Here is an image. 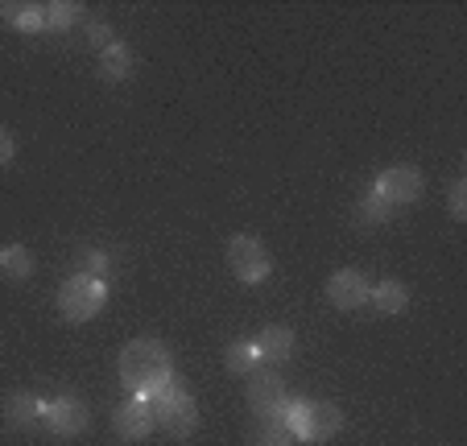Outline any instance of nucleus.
I'll return each mask as SVG.
<instances>
[{
    "label": "nucleus",
    "instance_id": "17",
    "mask_svg": "<svg viewBox=\"0 0 467 446\" xmlns=\"http://www.w3.org/2000/svg\"><path fill=\"white\" fill-rule=\"evenodd\" d=\"M129 70H132V54H129V46L112 42L108 50H99V75H104V79L120 83L124 75H129Z\"/></svg>",
    "mask_w": 467,
    "mask_h": 446
},
{
    "label": "nucleus",
    "instance_id": "12",
    "mask_svg": "<svg viewBox=\"0 0 467 446\" xmlns=\"http://www.w3.org/2000/svg\"><path fill=\"white\" fill-rule=\"evenodd\" d=\"M253 343H256V351H261V364H285V359L294 356V347H298L290 327H265Z\"/></svg>",
    "mask_w": 467,
    "mask_h": 446
},
{
    "label": "nucleus",
    "instance_id": "7",
    "mask_svg": "<svg viewBox=\"0 0 467 446\" xmlns=\"http://www.w3.org/2000/svg\"><path fill=\"white\" fill-rule=\"evenodd\" d=\"M422 191H426V182H422V170H414V166H389L385 174L377 178V194L389 202V207H406V202H418L422 199Z\"/></svg>",
    "mask_w": 467,
    "mask_h": 446
},
{
    "label": "nucleus",
    "instance_id": "5",
    "mask_svg": "<svg viewBox=\"0 0 467 446\" xmlns=\"http://www.w3.org/2000/svg\"><path fill=\"white\" fill-rule=\"evenodd\" d=\"M228 269L236 273L244 285H261L274 273V256L256 236H232L228 240Z\"/></svg>",
    "mask_w": 467,
    "mask_h": 446
},
{
    "label": "nucleus",
    "instance_id": "1",
    "mask_svg": "<svg viewBox=\"0 0 467 446\" xmlns=\"http://www.w3.org/2000/svg\"><path fill=\"white\" fill-rule=\"evenodd\" d=\"M174 377V364H170L166 343L158 339H132L129 347L120 351V380L124 389H132L137 397L153 393L158 385Z\"/></svg>",
    "mask_w": 467,
    "mask_h": 446
},
{
    "label": "nucleus",
    "instance_id": "20",
    "mask_svg": "<svg viewBox=\"0 0 467 446\" xmlns=\"http://www.w3.org/2000/svg\"><path fill=\"white\" fill-rule=\"evenodd\" d=\"M389 211H393V207H389V202L380 199L377 191H372V194H364V199L356 202V219H360L364 228H377V223H385V219H389Z\"/></svg>",
    "mask_w": 467,
    "mask_h": 446
},
{
    "label": "nucleus",
    "instance_id": "13",
    "mask_svg": "<svg viewBox=\"0 0 467 446\" xmlns=\"http://www.w3.org/2000/svg\"><path fill=\"white\" fill-rule=\"evenodd\" d=\"M368 302L380 310V315H401V310L410 306V294L401 281H380V285H372Z\"/></svg>",
    "mask_w": 467,
    "mask_h": 446
},
{
    "label": "nucleus",
    "instance_id": "4",
    "mask_svg": "<svg viewBox=\"0 0 467 446\" xmlns=\"http://www.w3.org/2000/svg\"><path fill=\"white\" fill-rule=\"evenodd\" d=\"M104 302H108V281L88 277V273L67 277L62 289H58V310L71 318V323H88V318H96Z\"/></svg>",
    "mask_w": 467,
    "mask_h": 446
},
{
    "label": "nucleus",
    "instance_id": "10",
    "mask_svg": "<svg viewBox=\"0 0 467 446\" xmlns=\"http://www.w3.org/2000/svg\"><path fill=\"white\" fill-rule=\"evenodd\" d=\"M112 426H116V434H120L124 442H141V438L153 430V413H150V405H145V397L124 401L120 410L112 413Z\"/></svg>",
    "mask_w": 467,
    "mask_h": 446
},
{
    "label": "nucleus",
    "instance_id": "15",
    "mask_svg": "<svg viewBox=\"0 0 467 446\" xmlns=\"http://www.w3.org/2000/svg\"><path fill=\"white\" fill-rule=\"evenodd\" d=\"M0 17H5V26L21 29V34H37V29H46L42 5H0Z\"/></svg>",
    "mask_w": 467,
    "mask_h": 446
},
{
    "label": "nucleus",
    "instance_id": "21",
    "mask_svg": "<svg viewBox=\"0 0 467 446\" xmlns=\"http://www.w3.org/2000/svg\"><path fill=\"white\" fill-rule=\"evenodd\" d=\"M108 269H112V261H108V253H83V273L88 277H108Z\"/></svg>",
    "mask_w": 467,
    "mask_h": 446
},
{
    "label": "nucleus",
    "instance_id": "22",
    "mask_svg": "<svg viewBox=\"0 0 467 446\" xmlns=\"http://www.w3.org/2000/svg\"><path fill=\"white\" fill-rule=\"evenodd\" d=\"M451 215H455V219L467 215V182H463V178H455V182H451Z\"/></svg>",
    "mask_w": 467,
    "mask_h": 446
},
{
    "label": "nucleus",
    "instance_id": "6",
    "mask_svg": "<svg viewBox=\"0 0 467 446\" xmlns=\"http://www.w3.org/2000/svg\"><path fill=\"white\" fill-rule=\"evenodd\" d=\"M248 405L261 418H282V410L290 405V393H285V380L274 377L269 368H256L253 380H248Z\"/></svg>",
    "mask_w": 467,
    "mask_h": 446
},
{
    "label": "nucleus",
    "instance_id": "18",
    "mask_svg": "<svg viewBox=\"0 0 467 446\" xmlns=\"http://www.w3.org/2000/svg\"><path fill=\"white\" fill-rule=\"evenodd\" d=\"M0 269H5L9 281H26L34 273V256H29V248L9 244V248H0Z\"/></svg>",
    "mask_w": 467,
    "mask_h": 446
},
{
    "label": "nucleus",
    "instance_id": "2",
    "mask_svg": "<svg viewBox=\"0 0 467 446\" xmlns=\"http://www.w3.org/2000/svg\"><path fill=\"white\" fill-rule=\"evenodd\" d=\"M145 405L153 413V430H161L170 438H191L194 426H199V405L186 389L174 385V377L166 385H158L153 393H145Z\"/></svg>",
    "mask_w": 467,
    "mask_h": 446
},
{
    "label": "nucleus",
    "instance_id": "3",
    "mask_svg": "<svg viewBox=\"0 0 467 446\" xmlns=\"http://www.w3.org/2000/svg\"><path fill=\"white\" fill-rule=\"evenodd\" d=\"M282 421L302 442H327V438H336L344 430V413L327 401H290L282 410Z\"/></svg>",
    "mask_w": 467,
    "mask_h": 446
},
{
    "label": "nucleus",
    "instance_id": "16",
    "mask_svg": "<svg viewBox=\"0 0 467 446\" xmlns=\"http://www.w3.org/2000/svg\"><path fill=\"white\" fill-rule=\"evenodd\" d=\"M253 446H298V438L290 434L282 418H261L253 430Z\"/></svg>",
    "mask_w": 467,
    "mask_h": 446
},
{
    "label": "nucleus",
    "instance_id": "9",
    "mask_svg": "<svg viewBox=\"0 0 467 446\" xmlns=\"http://www.w3.org/2000/svg\"><path fill=\"white\" fill-rule=\"evenodd\" d=\"M368 294H372L368 277L356 269H339L336 277L327 281V297H331V306H339V310H360L364 302H368Z\"/></svg>",
    "mask_w": 467,
    "mask_h": 446
},
{
    "label": "nucleus",
    "instance_id": "23",
    "mask_svg": "<svg viewBox=\"0 0 467 446\" xmlns=\"http://www.w3.org/2000/svg\"><path fill=\"white\" fill-rule=\"evenodd\" d=\"M88 42H91V46H99V50H108V46H112L116 37H112V29L99 26V21H96V26H88Z\"/></svg>",
    "mask_w": 467,
    "mask_h": 446
},
{
    "label": "nucleus",
    "instance_id": "8",
    "mask_svg": "<svg viewBox=\"0 0 467 446\" xmlns=\"http://www.w3.org/2000/svg\"><path fill=\"white\" fill-rule=\"evenodd\" d=\"M88 405L79 401V397H54V401H46V413H42V426L50 430V434L58 438H75L88 430Z\"/></svg>",
    "mask_w": 467,
    "mask_h": 446
},
{
    "label": "nucleus",
    "instance_id": "14",
    "mask_svg": "<svg viewBox=\"0 0 467 446\" xmlns=\"http://www.w3.org/2000/svg\"><path fill=\"white\" fill-rule=\"evenodd\" d=\"M223 364H228V372H236V377H253L256 368H261V351H256L253 339H236L223 351Z\"/></svg>",
    "mask_w": 467,
    "mask_h": 446
},
{
    "label": "nucleus",
    "instance_id": "19",
    "mask_svg": "<svg viewBox=\"0 0 467 446\" xmlns=\"http://www.w3.org/2000/svg\"><path fill=\"white\" fill-rule=\"evenodd\" d=\"M79 17H83V5H67V0L42 5V21H46V29H71Z\"/></svg>",
    "mask_w": 467,
    "mask_h": 446
},
{
    "label": "nucleus",
    "instance_id": "11",
    "mask_svg": "<svg viewBox=\"0 0 467 446\" xmlns=\"http://www.w3.org/2000/svg\"><path fill=\"white\" fill-rule=\"evenodd\" d=\"M0 413H5V421H9L13 430H34L37 421H42V413H46V401L37 393H26V389H17V393L5 397Z\"/></svg>",
    "mask_w": 467,
    "mask_h": 446
},
{
    "label": "nucleus",
    "instance_id": "24",
    "mask_svg": "<svg viewBox=\"0 0 467 446\" xmlns=\"http://www.w3.org/2000/svg\"><path fill=\"white\" fill-rule=\"evenodd\" d=\"M17 158V145H13V132L0 124V166H9V161Z\"/></svg>",
    "mask_w": 467,
    "mask_h": 446
}]
</instances>
